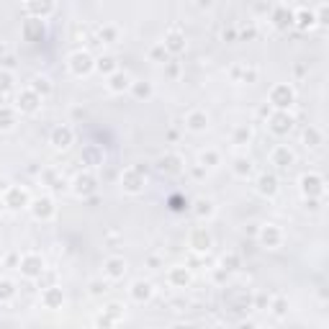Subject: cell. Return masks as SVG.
I'll return each mask as SVG.
<instances>
[{
    "instance_id": "277c9868",
    "label": "cell",
    "mask_w": 329,
    "mask_h": 329,
    "mask_svg": "<svg viewBox=\"0 0 329 329\" xmlns=\"http://www.w3.org/2000/svg\"><path fill=\"white\" fill-rule=\"evenodd\" d=\"M129 88H131V77L121 70H116L113 75L108 77V90H111V93H124V90H129Z\"/></svg>"
},
{
    "instance_id": "ba28073f",
    "label": "cell",
    "mask_w": 329,
    "mask_h": 329,
    "mask_svg": "<svg viewBox=\"0 0 329 329\" xmlns=\"http://www.w3.org/2000/svg\"><path fill=\"white\" fill-rule=\"evenodd\" d=\"M257 190L262 196H275V190H278V178L273 175H268V172H265V175H260V180H257Z\"/></svg>"
},
{
    "instance_id": "f1b7e54d",
    "label": "cell",
    "mask_w": 329,
    "mask_h": 329,
    "mask_svg": "<svg viewBox=\"0 0 329 329\" xmlns=\"http://www.w3.org/2000/svg\"><path fill=\"white\" fill-rule=\"evenodd\" d=\"M0 296H13V286H11L8 280L0 283Z\"/></svg>"
},
{
    "instance_id": "cb8c5ba5",
    "label": "cell",
    "mask_w": 329,
    "mask_h": 329,
    "mask_svg": "<svg viewBox=\"0 0 329 329\" xmlns=\"http://www.w3.org/2000/svg\"><path fill=\"white\" fill-rule=\"evenodd\" d=\"M13 124H16L13 113L8 108H0V129H13Z\"/></svg>"
},
{
    "instance_id": "6da1fadb",
    "label": "cell",
    "mask_w": 329,
    "mask_h": 329,
    "mask_svg": "<svg viewBox=\"0 0 329 329\" xmlns=\"http://www.w3.org/2000/svg\"><path fill=\"white\" fill-rule=\"evenodd\" d=\"M301 193H304L309 201H314L324 193V178L316 175V172H309V175L301 178Z\"/></svg>"
},
{
    "instance_id": "9c48e42d",
    "label": "cell",
    "mask_w": 329,
    "mask_h": 329,
    "mask_svg": "<svg viewBox=\"0 0 329 329\" xmlns=\"http://www.w3.org/2000/svg\"><path fill=\"white\" fill-rule=\"evenodd\" d=\"M273 21H275V26H280V29H286V26L293 23V11H288L286 5H275L273 8Z\"/></svg>"
},
{
    "instance_id": "3957f363",
    "label": "cell",
    "mask_w": 329,
    "mask_h": 329,
    "mask_svg": "<svg viewBox=\"0 0 329 329\" xmlns=\"http://www.w3.org/2000/svg\"><path fill=\"white\" fill-rule=\"evenodd\" d=\"M93 67H95V62H93V57H90L88 52H75L70 57V70L75 72V75H88Z\"/></svg>"
},
{
    "instance_id": "8992f818",
    "label": "cell",
    "mask_w": 329,
    "mask_h": 329,
    "mask_svg": "<svg viewBox=\"0 0 329 329\" xmlns=\"http://www.w3.org/2000/svg\"><path fill=\"white\" fill-rule=\"evenodd\" d=\"M39 103H41V98L36 95L34 90H26L23 95H18V108H21V111H26V113H34Z\"/></svg>"
},
{
    "instance_id": "30bf717a",
    "label": "cell",
    "mask_w": 329,
    "mask_h": 329,
    "mask_svg": "<svg viewBox=\"0 0 329 329\" xmlns=\"http://www.w3.org/2000/svg\"><path fill=\"white\" fill-rule=\"evenodd\" d=\"M293 21H298L301 29H306V26H314L316 23V16H314V11H309L306 5H298L296 13H293Z\"/></svg>"
},
{
    "instance_id": "7a4b0ae2",
    "label": "cell",
    "mask_w": 329,
    "mask_h": 329,
    "mask_svg": "<svg viewBox=\"0 0 329 329\" xmlns=\"http://www.w3.org/2000/svg\"><path fill=\"white\" fill-rule=\"evenodd\" d=\"M293 88L291 85H275L273 88V93H270V103L278 108V111H286V108L293 106Z\"/></svg>"
},
{
    "instance_id": "ffe728a7",
    "label": "cell",
    "mask_w": 329,
    "mask_h": 329,
    "mask_svg": "<svg viewBox=\"0 0 329 329\" xmlns=\"http://www.w3.org/2000/svg\"><path fill=\"white\" fill-rule=\"evenodd\" d=\"M162 44H164V49H170V52H180L183 49V36L180 34H167Z\"/></svg>"
},
{
    "instance_id": "9a60e30c",
    "label": "cell",
    "mask_w": 329,
    "mask_h": 329,
    "mask_svg": "<svg viewBox=\"0 0 329 329\" xmlns=\"http://www.w3.org/2000/svg\"><path fill=\"white\" fill-rule=\"evenodd\" d=\"M41 270H44V260L41 257H34V255H29L26 257V268H23V273L29 278H36V275H41Z\"/></svg>"
},
{
    "instance_id": "4316f807",
    "label": "cell",
    "mask_w": 329,
    "mask_h": 329,
    "mask_svg": "<svg viewBox=\"0 0 329 329\" xmlns=\"http://www.w3.org/2000/svg\"><path fill=\"white\" fill-rule=\"evenodd\" d=\"M250 139H252V131L250 129H239V136L234 139V144H237V147H242V144H247Z\"/></svg>"
},
{
    "instance_id": "5b68a950",
    "label": "cell",
    "mask_w": 329,
    "mask_h": 329,
    "mask_svg": "<svg viewBox=\"0 0 329 329\" xmlns=\"http://www.w3.org/2000/svg\"><path fill=\"white\" fill-rule=\"evenodd\" d=\"M273 164H275L278 170H286V167H291L293 164V152H291L288 147H275L273 149Z\"/></svg>"
},
{
    "instance_id": "4fadbf2b",
    "label": "cell",
    "mask_w": 329,
    "mask_h": 329,
    "mask_svg": "<svg viewBox=\"0 0 329 329\" xmlns=\"http://www.w3.org/2000/svg\"><path fill=\"white\" fill-rule=\"evenodd\" d=\"M124 273H126V262L121 257H113V260L106 262V275L108 278H121Z\"/></svg>"
},
{
    "instance_id": "52a82bcc",
    "label": "cell",
    "mask_w": 329,
    "mask_h": 329,
    "mask_svg": "<svg viewBox=\"0 0 329 329\" xmlns=\"http://www.w3.org/2000/svg\"><path fill=\"white\" fill-rule=\"evenodd\" d=\"M291 126H293V118H291L286 111H278L275 116H273V126H270V129L275 131V134H286V131H291Z\"/></svg>"
},
{
    "instance_id": "7402d4cb",
    "label": "cell",
    "mask_w": 329,
    "mask_h": 329,
    "mask_svg": "<svg viewBox=\"0 0 329 329\" xmlns=\"http://www.w3.org/2000/svg\"><path fill=\"white\" fill-rule=\"evenodd\" d=\"M31 90H34V93L41 98V93H44V95H49L52 85H49V80H47V77H36V80H34V88H31Z\"/></svg>"
},
{
    "instance_id": "e0dca14e",
    "label": "cell",
    "mask_w": 329,
    "mask_h": 329,
    "mask_svg": "<svg viewBox=\"0 0 329 329\" xmlns=\"http://www.w3.org/2000/svg\"><path fill=\"white\" fill-rule=\"evenodd\" d=\"M131 293H134V298H136V301H147V298L152 296V286H149V283H142V280H136V283H134V291H131Z\"/></svg>"
},
{
    "instance_id": "484cf974",
    "label": "cell",
    "mask_w": 329,
    "mask_h": 329,
    "mask_svg": "<svg viewBox=\"0 0 329 329\" xmlns=\"http://www.w3.org/2000/svg\"><path fill=\"white\" fill-rule=\"evenodd\" d=\"M52 201L49 198H44V201H36V203H34V211H36V216H41V211H52Z\"/></svg>"
},
{
    "instance_id": "d4e9b609",
    "label": "cell",
    "mask_w": 329,
    "mask_h": 329,
    "mask_svg": "<svg viewBox=\"0 0 329 329\" xmlns=\"http://www.w3.org/2000/svg\"><path fill=\"white\" fill-rule=\"evenodd\" d=\"M95 67H98L100 72L106 70V72H111V75H113V72H116V59H113V57H100Z\"/></svg>"
},
{
    "instance_id": "8fae6325",
    "label": "cell",
    "mask_w": 329,
    "mask_h": 329,
    "mask_svg": "<svg viewBox=\"0 0 329 329\" xmlns=\"http://www.w3.org/2000/svg\"><path fill=\"white\" fill-rule=\"evenodd\" d=\"M52 144H54V147H59V149L70 147V144H72V129H67V126H65V129H62V126H59V129H54Z\"/></svg>"
},
{
    "instance_id": "83f0119b",
    "label": "cell",
    "mask_w": 329,
    "mask_h": 329,
    "mask_svg": "<svg viewBox=\"0 0 329 329\" xmlns=\"http://www.w3.org/2000/svg\"><path fill=\"white\" fill-rule=\"evenodd\" d=\"M8 90H11V75L0 72V93H8Z\"/></svg>"
},
{
    "instance_id": "44dd1931",
    "label": "cell",
    "mask_w": 329,
    "mask_h": 329,
    "mask_svg": "<svg viewBox=\"0 0 329 329\" xmlns=\"http://www.w3.org/2000/svg\"><path fill=\"white\" fill-rule=\"evenodd\" d=\"M304 142L309 144V147H319V144H322V134H319V129L309 126V129L304 131Z\"/></svg>"
},
{
    "instance_id": "d6986e66",
    "label": "cell",
    "mask_w": 329,
    "mask_h": 329,
    "mask_svg": "<svg viewBox=\"0 0 329 329\" xmlns=\"http://www.w3.org/2000/svg\"><path fill=\"white\" fill-rule=\"evenodd\" d=\"M234 172H237L239 178L250 175V172H252V160H250V157H237V162H234Z\"/></svg>"
},
{
    "instance_id": "603a6c76",
    "label": "cell",
    "mask_w": 329,
    "mask_h": 329,
    "mask_svg": "<svg viewBox=\"0 0 329 329\" xmlns=\"http://www.w3.org/2000/svg\"><path fill=\"white\" fill-rule=\"evenodd\" d=\"M26 11H34L36 16H47V13H52L54 11V3H44V5H39V3H29V5H23Z\"/></svg>"
},
{
    "instance_id": "7c38bea8",
    "label": "cell",
    "mask_w": 329,
    "mask_h": 329,
    "mask_svg": "<svg viewBox=\"0 0 329 329\" xmlns=\"http://www.w3.org/2000/svg\"><path fill=\"white\" fill-rule=\"evenodd\" d=\"M29 203V196H26V190H18V188H8V206L11 208H21Z\"/></svg>"
},
{
    "instance_id": "5bb4252c",
    "label": "cell",
    "mask_w": 329,
    "mask_h": 329,
    "mask_svg": "<svg viewBox=\"0 0 329 329\" xmlns=\"http://www.w3.org/2000/svg\"><path fill=\"white\" fill-rule=\"evenodd\" d=\"M208 126V116L206 113H201V111H193L188 116V129L190 131H203Z\"/></svg>"
},
{
    "instance_id": "ac0fdd59",
    "label": "cell",
    "mask_w": 329,
    "mask_h": 329,
    "mask_svg": "<svg viewBox=\"0 0 329 329\" xmlns=\"http://www.w3.org/2000/svg\"><path fill=\"white\" fill-rule=\"evenodd\" d=\"M208 244H211L208 232L206 229H196L193 232V247H196V250H208Z\"/></svg>"
},
{
    "instance_id": "2e32d148",
    "label": "cell",
    "mask_w": 329,
    "mask_h": 329,
    "mask_svg": "<svg viewBox=\"0 0 329 329\" xmlns=\"http://www.w3.org/2000/svg\"><path fill=\"white\" fill-rule=\"evenodd\" d=\"M260 239L268 244V247H275V244L280 242V232L275 229V224H268V226H265V229L260 232Z\"/></svg>"
}]
</instances>
